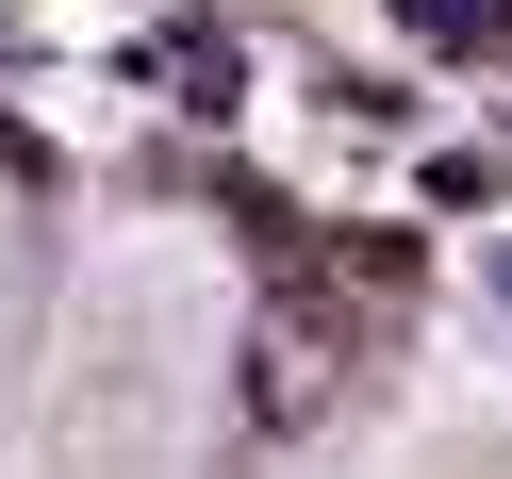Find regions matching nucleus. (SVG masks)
Returning a JSON list of instances; mask_svg holds the SVG:
<instances>
[{
  "label": "nucleus",
  "instance_id": "obj_1",
  "mask_svg": "<svg viewBox=\"0 0 512 479\" xmlns=\"http://www.w3.org/2000/svg\"><path fill=\"white\" fill-rule=\"evenodd\" d=\"M166 83H182V116H232V34H215V50L182 34V50H166Z\"/></svg>",
  "mask_w": 512,
  "mask_h": 479
}]
</instances>
